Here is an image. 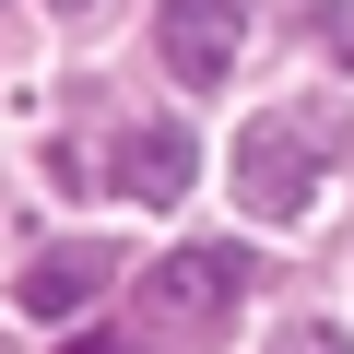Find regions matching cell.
Returning <instances> with one entry per match:
<instances>
[{
  "instance_id": "9c48e42d",
  "label": "cell",
  "mask_w": 354,
  "mask_h": 354,
  "mask_svg": "<svg viewBox=\"0 0 354 354\" xmlns=\"http://www.w3.org/2000/svg\"><path fill=\"white\" fill-rule=\"evenodd\" d=\"M59 12H95V0H59Z\"/></svg>"
},
{
  "instance_id": "3957f363",
  "label": "cell",
  "mask_w": 354,
  "mask_h": 354,
  "mask_svg": "<svg viewBox=\"0 0 354 354\" xmlns=\"http://www.w3.org/2000/svg\"><path fill=\"white\" fill-rule=\"evenodd\" d=\"M248 12H260V0H165V12H153L165 71L189 83V95H213V83L236 71V48H248Z\"/></svg>"
},
{
  "instance_id": "ba28073f",
  "label": "cell",
  "mask_w": 354,
  "mask_h": 354,
  "mask_svg": "<svg viewBox=\"0 0 354 354\" xmlns=\"http://www.w3.org/2000/svg\"><path fill=\"white\" fill-rule=\"evenodd\" d=\"M71 354H118V342H71Z\"/></svg>"
},
{
  "instance_id": "8992f818",
  "label": "cell",
  "mask_w": 354,
  "mask_h": 354,
  "mask_svg": "<svg viewBox=\"0 0 354 354\" xmlns=\"http://www.w3.org/2000/svg\"><path fill=\"white\" fill-rule=\"evenodd\" d=\"M272 354H354V330H330V319H295V330H272Z\"/></svg>"
},
{
  "instance_id": "5b68a950",
  "label": "cell",
  "mask_w": 354,
  "mask_h": 354,
  "mask_svg": "<svg viewBox=\"0 0 354 354\" xmlns=\"http://www.w3.org/2000/svg\"><path fill=\"white\" fill-rule=\"evenodd\" d=\"M106 272H118V248H95V236H71V248H48V260H24V283H12V307H24V319H83Z\"/></svg>"
},
{
  "instance_id": "7a4b0ae2",
  "label": "cell",
  "mask_w": 354,
  "mask_h": 354,
  "mask_svg": "<svg viewBox=\"0 0 354 354\" xmlns=\"http://www.w3.org/2000/svg\"><path fill=\"white\" fill-rule=\"evenodd\" d=\"M236 295H248V248H177V260L142 272V330L153 342H201V330H225Z\"/></svg>"
},
{
  "instance_id": "52a82bcc",
  "label": "cell",
  "mask_w": 354,
  "mask_h": 354,
  "mask_svg": "<svg viewBox=\"0 0 354 354\" xmlns=\"http://www.w3.org/2000/svg\"><path fill=\"white\" fill-rule=\"evenodd\" d=\"M319 48L342 59V83H354V0H330V12H319Z\"/></svg>"
},
{
  "instance_id": "6da1fadb",
  "label": "cell",
  "mask_w": 354,
  "mask_h": 354,
  "mask_svg": "<svg viewBox=\"0 0 354 354\" xmlns=\"http://www.w3.org/2000/svg\"><path fill=\"white\" fill-rule=\"evenodd\" d=\"M342 165H354V118L342 106H260L236 130V201L260 225H307Z\"/></svg>"
},
{
  "instance_id": "277c9868",
  "label": "cell",
  "mask_w": 354,
  "mask_h": 354,
  "mask_svg": "<svg viewBox=\"0 0 354 354\" xmlns=\"http://www.w3.org/2000/svg\"><path fill=\"white\" fill-rule=\"evenodd\" d=\"M189 130H177V118H142V130H118L106 142V189L118 201H177V189H189Z\"/></svg>"
}]
</instances>
